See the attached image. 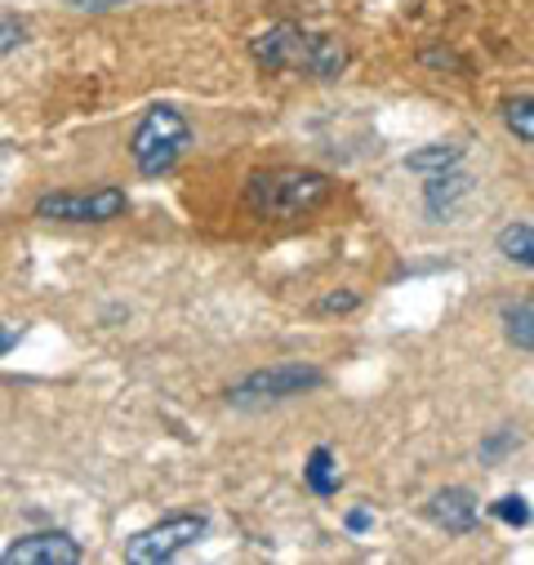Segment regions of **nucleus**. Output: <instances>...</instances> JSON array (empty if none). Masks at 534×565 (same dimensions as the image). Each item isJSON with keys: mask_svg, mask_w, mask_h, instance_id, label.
I'll return each instance as SVG.
<instances>
[{"mask_svg": "<svg viewBox=\"0 0 534 565\" xmlns=\"http://www.w3.org/2000/svg\"><path fill=\"white\" fill-rule=\"evenodd\" d=\"M334 196V179L308 166H273L245 179V210L267 223L308 218Z\"/></svg>", "mask_w": 534, "mask_h": 565, "instance_id": "nucleus-1", "label": "nucleus"}, {"mask_svg": "<svg viewBox=\"0 0 534 565\" xmlns=\"http://www.w3.org/2000/svg\"><path fill=\"white\" fill-rule=\"evenodd\" d=\"M254 63L267 76H281V72H308L317 81H334L348 67V45L334 36H312L299 23H273L267 32H258L249 41Z\"/></svg>", "mask_w": 534, "mask_h": 565, "instance_id": "nucleus-2", "label": "nucleus"}, {"mask_svg": "<svg viewBox=\"0 0 534 565\" xmlns=\"http://www.w3.org/2000/svg\"><path fill=\"white\" fill-rule=\"evenodd\" d=\"M188 148H192V120L170 103L148 107L129 134V161L143 179H165Z\"/></svg>", "mask_w": 534, "mask_h": 565, "instance_id": "nucleus-3", "label": "nucleus"}, {"mask_svg": "<svg viewBox=\"0 0 534 565\" xmlns=\"http://www.w3.org/2000/svg\"><path fill=\"white\" fill-rule=\"evenodd\" d=\"M325 387V370L308 365V361H281L267 370H249L245 379H236L227 387V405L254 409V405H277V401H295L303 392Z\"/></svg>", "mask_w": 534, "mask_h": 565, "instance_id": "nucleus-4", "label": "nucleus"}, {"mask_svg": "<svg viewBox=\"0 0 534 565\" xmlns=\"http://www.w3.org/2000/svg\"><path fill=\"white\" fill-rule=\"evenodd\" d=\"M210 530L205 512H170L161 521H152L148 530L125 539V561L129 565H165L174 556H183L188 547H196Z\"/></svg>", "mask_w": 534, "mask_h": 565, "instance_id": "nucleus-5", "label": "nucleus"}, {"mask_svg": "<svg viewBox=\"0 0 534 565\" xmlns=\"http://www.w3.org/2000/svg\"><path fill=\"white\" fill-rule=\"evenodd\" d=\"M129 214L125 188H94V192H45L36 201V218L45 223H116Z\"/></svg>", "mask_w": 534, "mask_h": 565, "instance_id": "nucleus-6", "label": "nucleus"}, {"mask_svg": "<svg viewBox=\"0 0 534 565\" xmlns=\"http://www.w3.org/2000/svg\"><path fill=\"white\" fill-rule=\"evenodd\" d=\"M81 561H85V547L67 530L19 534L6 552H0V565H81Z\"/></svg>", "mask_w": 534, "mask_h": 565, "instance_id": "nucleus-7", "label": "nucleus"}, {"mask_svg": "<svg viewBox=\"0 0 534 565\" xmlns=\"http://www.w3.org/2000/svg\"><path fill=\"white\" fill-rule=\"evenodd\" d=\"M477 494L468 486H446L428 499V521L446 534H472L477 530Z\"/></svg>", "mask_w": 534, "mask_h": 565, "instance_id": "nucleus-8", "label": "nucleus"}, {"mask_svg": "<svg viewBox=\"0 0 534 565\" xmlns=\"http://www.w3.org/2000/svg\"><path fill=\"white\" fill-rule=\"evenodd\" d=\"M468 192H472V179L459 174L455 166L428 174V183H424V210H428V218L446 223V218L459 210V201H468Z\"/></svg>", "mask_w": 534, "mask_h": 565, "instance_id": "nucleus-9", "label": "nucleus"}, {"mask_svg": "<svg viewBox=\"0 0 534 565\" xmlns=\"http://www.w3.org/2000/svg\"><path fill=\"white\" fill-rule=\"evenodd\" d=\"M503 334H508L512 348L534 352V299H521V303L503 308Z\"/></svg>", "mask_w": 534, "mask_h": 565, "instance_id": "nucleus-10", "label": "nucleus"}, {"mask_svg": "<svg viewBox=\"0 0 534 565\" xmlns=\"http://www.w3.org/2000/svg\"><path fill=\"white\" fill-rule=\"evenodd\" d=\"M494 245H499V254H503L508 263L534 267V223H508Z\"/></svg>", "mask_w": 534, "mask_h": 565, "instance_id": "nucleus-11", "label": "nucleus"}, {"mask_svg": "<svg viewBox=\"0 0 534 565\" xmlns=\"http://www.w3.org/2000/svg\"><path fill=\"white\" fill-rule=\"evenodd\" d=\"M303 481H308V490L321 494V499H330V494L339 490V468H334V455H330L325 446H317V450L308 455V463H303Z\"/></svg>", "mask_w": 534, "mask_h": 565, "instance_id": "nucleus-12", "label": "nucleus"}, {"mask_svg": "<svg viewBox=\"0 0 534 565\" xmlns=\"http://www.w3.org/2000/svg\"><path fill=\"white\" fill-rule=\"evenodd\" d=\"M459 161H463V148H459V143H428V148H419V152L406 157V170H415V174H437V170H450V166H459Z\"/></svg>", "mask_w": 534, "mask_h": 565, "instance_id": "nucleus-13", "label": "nucleus"}, {"mask_svg": "<svg viewBox=\"0 0 534 565\" xmlns=\"http://www.w3.org/2000/svg\"><path fill=\"white\" fill-rule=\"evenodd\" d=\"M503 125H508V134L516 138V143L534 148V94L508 98V103H503Z\"/></svg>", "mask_w": 534, "mask_h": 565, "instance_id": "nucleus-14", "label": "nucleus"}, {"mask_svg": "<svg viewBox=\"0 0 534 565\" xmlns=\"http://www.w3.org/2000/svg\"><path fill=\"white\" fill-rule=\"evenodd\" d=\"M490 512H494L499 521H508V525H530V521H534V512H530V503H525L521 494H503Z\"/></svg>", "mask_w": 534, "mask_h": 565, "instance_id": "nucleus-15", "label": "nucleus"}, {"mask_svg": "<svg viewBox=\"0 0 534 565\" xmlns=\"http://www.w3.org/2000/svg\"><path fill=\"white\" fill-rule=\"evenodd\" d=\"M512 446H516V433H508V428H503V433H494V437L481 446V463H499Z\"/></svg>", "mask_w": 534, "mask_h": 565, "instance_id": "nucleus-16", "label": "nucleus"}, {"mask_svg": "<svg viewBox=\"0 0 534 565\" xmlns=\"http://www.w3.org/2000/svg\"><path fill=\"white\" fill-rule=\"evenodd\" d=\"M361 299L356 295H330V299H321V312H352Z\"/></svg>", "mask_w": 534, "mask_h": 565, "instance_id": "nucleus-17", "label": "nucleus"}, {"mask_svg": "<svg viewBox=\"0 0 534 565\" xmlns=\"http://www.w3.org/2000/svg\"><path fill=\"white\" fill-rule=\"evenodd\" d=\"M370 525H374V516H370L365 508H356V512H348V530H352V534H365Z\"/></svg>", "mask_w": 534, "mask_h": 565, "instance_id": "nucleus-18", "label": "nucleus"}, {"mask_svg": "<svg viewBox=\"0 0 534 565\" xmlns=\"http://www.w3.org/2000/svg\"><path fill=\"white\" fill-rule=\"evenodd\" d=\"M76 10H111V6H125V0H72Z\"/></svg>", "mask_w": 534, "mask_h": 565, "instance_id": "nucleus-19", "label": "nucleus"}]
</instances>
